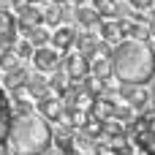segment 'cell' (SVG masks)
Listing matches in <instances>:
<instances>
[{"label":"cell","mask_w":155,"mask_h":155,"mask_svg":"<svg viewBox=\"0 0 155 155\" xmlns=\"http://www.w3.org/2000/svg\"><path fill=\"white\" fill-rule=\"evenodd\" d=\"M25 38L33 44V49H41V46H46L49 44V33H46V27L44 25H38V27H30V30H25Z\"/></svg>","instance_id":"obj_17"},{"label":"cell","mask_w":155,"mask_h":155,"mask_svg":"<svg viewBox=\"0 0 155 155\" xmlns=\"http://www.w3.org/2000/svg\"><path fill=\"white\" fill-rule=\"evenodd\" d=\"M147 104H150V95H147L144 90H139V87H136V93H134V98L128 101V106H131V109L144 112V109H147Z\"/></svg>","instance_id":"obj_24"},{"label":"cell","mask_w":155,"mask_h":155,"mask_svg":"<svg viewBox=\"0 0 155 155\" xmlns=\"http://www.w3.org/2000/svg\"><path fill=\"white\" fill-rule=\"evenodd\" d=\"M153 5H155V0H153Z\"/></svg>","instance_id":"obj_39"},{"label":"cell","mask_w":155,"mask_h":155,"mask_svg":"<svg viewBox=\"0 0 155 155\" xmlns=\"http://www.w3.org/2000/svg\"><path fill=\"white\" fill-rule=\"evenodd\" d=\"M60 74H65L68 79H84L90 74V60L79 52H65L60 54V65H57Z\"/></svg>","instance_id":"obj_3"},{"label":"cell","mask_w":155,"mask_h":155,"mask_svg":"<svg viewBox=\"0 0 155 155\" xmlns=\"http://www.w3.org/2000/svg\"><path fill=\"white\" fill-rule=\"evenodd\" d=\"M98 30H101V38H104L106 44H114V41L123 35V30H120V22H112V19H101Z\"/></svg>","instance_id":"obj_16"},{"label":"cell","mask_w":155,"mask_h":155,"mask_svg":"<svg viewBox=\"0 0 155 155\" xmlns=\"http://www.w3.org/2000/svg\"><path fill=\"white\" fill-rule=\"evenodd\" d=\"M131 117H134L131 106H114V112H112V120H131Z\"/></svg>","instance_id":"obj_26"},{"label":"cell","mask_w":155,"mask_h":155,"mask_svg":"<svg viewBox=\"0 0 155 155\" xmlns=\"http://www.w3.org/2000/svg\"><path fill=\"white\" fill-rule=\"evenodd\" d=\"M104 155H112V153H104Z\"/></svg>","instance_id":"obj_38"},{"label":"cell","mask_w":155,"mask_h":155,"mask_svg":"<svg viewBox=\"0 0 155 155\" xmlns=\"http://www.w3.org/2000/svg\"><path fill=\"white\" fill-rule=\"evenodd\" d=\"M90 76L106 82V79L112 76V60H109V57H98L95 63H90Z\"/></svg>","instance_id":"obj_18"},{"label":"cell","mask_w":155,"mask_h":155,"mask_svg":"<svg viewBox=\"0 0 155 155\" xmlns=\"http://www.w3.org/2000/svg\"><path fill=\"white\" fill-rule=\"evenodd\" d=\"M38 25H44V14H41V8H38V5H30V3H25V5L16 11V27L25 33V30L38 27Z\"/></svg>","instance_id":"obj_6"},{"label":"cell","mask_w":155,"mask_h":155,"mask_svg":"<svg viewBox=\"0 0 155 155\" xmlns=\"http://www.w3.org/2000/svg\"><path fill=\"white\" fill-rule=\"evenodd\" d=\"M0 155H11V150H8L5 144H0Z\"/></svg>","instance_id":"obj_33"},{"label":"cell","mask_w":155,"mask_h":155,"mask_svg":"<svg viewBox=\"0 0 155 155\" xmlns=\"http://www.w3.org/2000/svg\"><path fill=\"white\" fill-rule=\"evenodd\" d=\"M16 41V16L8 8H0V44L14 46Z\"/></svg>","instance_id":"obj_8"},{"label":"cell","mask_w":155,"mask_h":155,"mask_svg":"<svg viewBox=\"0 0 155 155\" xmlns=\"http://www.w3.org/2000/svg\"><path fill=\"white\" fill-rule=\"evenodd\" d=\"M134 16V8L128 0H117L114 3V19H131Z\"/></svg>","instance_id":"obj_25"},{"label":"cell","mask_w":155,"mask_h":155,"mask_svg":"<svg viewBox=\"0 0 155 155\" xmlns=\"http://www.w3.org/2000/svg\"><path fill=\"white\" fill-rule=\"evenodd\" d=\"M41 155H65V153H63V150H60L57 144H49V147H46V150H44Z\"/></svg>","instance_id":"obj_30"},{"label":"cell","mask_w":155,"mask_h":155,"mask_svg":"<svg viewBox=\"0 0 155 155\" xmlns=\"http://www.w3.org/2000/svg\"><path fill=\"white\" fill-rule=\"evenodd\" d=\"M131 134H134V136H136V134H155V106L153 109H144V112L134 120Z\"/></svg>","instance_id":"obj_13"},{"label":"cell","mask_w":155,"mask_h":155,"mask_svg":"<svg viewBox=\"0 0 155 155\" xmlns=\"http://www.w3.org/2000/svg\"><path fill=\"white\" fill-rule=\"evenodd\" d=\"M147 27H150V38H153V35H155V14L150 16V22H147Z\"/></svg>","instance_id":"obj_31"},{"label":"cell","mask_w":155,"mask_h":155,"mask_svg":"<svg viewBox=\"0 0 155 155\" xmlns=\"http://www.w3.org/2000/svg\"><path fill=\"white\" fill-rule=\"evenodd\" d=\"M95 52H98L101 57H112V44H106V41H98Z\"/></svg>","instance_id":"obj_28"},{"label":"cell","mask_w":155,"mask_h":155,"mask_svg":"<svg viewBox=\"0 0 155 155\" xmlns=\"http://www.w3.org/2000/svg\"><path fill=\"white\" fill-rule=\"evenodd\" d=\"M68 82H71V79H68L65 74H60V71H54V76L49 79V93L60 98V95H63V93L68 90Z\"/></svg>","instance_id":"obj_19"},{"label":"cell","mask_w":155,"mask_h":155,"mask_svg":"<svg viewBox=\"0 0 155 155\" xmlns=\"http://www.w3.org/2000/svg\"><path fill=\"white\" fill-rule=\"evenodd\" d=\"M74 22H79L84 30H93V27L101 25V16H98V11L93 5H76L74 8Z\"/></svg>","instance_id":"obj_11"},{"label":"cell","mask_w":155,"mask_h":155,"mask_svg":"<svg viewBox=\"0 0 155 155\" xmlns=\"http://www.w3.org/2000/svg\"><path fill=\"white\" fill-rule=\"evenodd\" d=\"M38 112H41V117L46 120V123H57V120H63V114H65V104H63V98H57V95H46V98H41L38 101Z\"/></svg>","instance_id":"obj_5"},{"label":"cell","mask_w":155,"mask_h":155,"mask_svg":"<svg viewBox=\"0 0 155 155\" xmlns=\"http://www.w3.org/2000/svg\"><path fill=\"white\" fill-rule=\"evenodd\" d=\"M16 68H22V60L14 54V49H5V52L0 54V71L8 74V71H16Z\"/></svg>","instance_id":"obj_20"},{"label":"cell","mask_w":155,"mask_h":155,"mask_svg":"<svg viewBox=\"0 0 155 155\" xmlns=\"http://www.w3.org/2000/svg\"><path fill=\"white\" fill-rule=\"evenodd\" d=\"M131 3V8H136V11H147V8H153V0H128Z\"/></svg>","instance_id":"obj_29"},{"label":"cell","mask_w":155,"mask_h":155,"mask_svg":"<svg viewBox=\"0 0 155 155\" xmlns=\"http://www.w3.org/2000/svg\"><path fill=\"white\" fill-rule=\"evenodd\" d=\"M44 14V25H49V27H60L63 25V19H60V5H46V11H41Z\"/></svg>","instance_id":"obj_22"},{"label":"cell","mask_w":155,"mask_h":155,"mask_svg":"<svg viewBox=\"0 0 155 155\" xmlns=\"http://www.w3.org/2000/svg\"><path fill=\"white\" fill-rule=\"evenodd\" d=\"M8 144L14 155H41L52 144V128L41 114L14 117L8 131Z\"/></svg>","instance_id":"obj_2"},{"label":"cell","mask_w":155,"mask_h":155,"mask_svg":"<svg viewBox=\"0 0 155 155\" xmlns=\"http://www.w3.org/2000/svg\"><path fill=\"white\" fill-rule=\"evenodd\" d=\"M33 63H35L38 74H46V71L54 74L57 65H60V52H57L54 46H41V49L33 52Z\"/></svg>","instance_id":"obj_4"},{"label":"cell","mask_w":155,"mask_h":155,"mask_svg":"<svg viewBox=\"0 0 155 155\" xmlns=\"http://www.w3.org/2000/svg\"><path fill=\"white\" fill-rule=\"evenodd\" d=\"M65 3H71L74 8H76V5H84V0H65Z\"/></svg>","instance_id":"obj_32"},{"label":"cell","mask_w":155,"mask_h":155,"mask_svg":"<svg viewBox=\"0 0 155 155\" xmlns=\"http://www.w3.org/2000/svg\"><path fill=\"white\" fill-rule=\"evenodd\" d=\"M150 101H153V106H155V84H153V93H150Z\"/></svg>","instance_id":"obj_34"},{"label":"cell","mask_w":155,"mask_h":155,"mask_svg":"<svg viewBox=\"0 0 155 155\" xmlns=\"http://www.w3.org/2000/svg\"><path fill=\"white\" fill-rule=\"evenodd\" d=\"M49 3H52V5H60V3H65V0H49Z\"/></svg>","instance_id":"obj_36"},{"label":"cell","mask_w":155,"mask_h":155,"mask_svg":"<svg viewBox=\"0 0 155 155\" xmlns=\"http://www.w3.org/2000/svg\"><path fill=\"white\" fill-rule=\"evenodd\" d=\"M136 93V84H128V82H120V98L123 101H131Z\"/></svg>","instance_id":"obj_27"},{"label":"cell","mask_w":155,"mask_h":155,"mask_svg":"<svg viewBox=\"0 0 155 155\" xmlns=\"http://www.w3.org/2000/svg\"><path fill=\"white\" fill-rule=\"evenodd\" d=\"M11 123H14L11 101H8V95L3 93V87H0V144H5V142H8V131H11Z\"/></svg>","instance_id":"obj_9"},{"label":"cell","mask_w":155,"mask_h":155,"mask_svg":"<svg viewBox=\"0 0 155 155\" xmlns=\"http://www.w3.org/2000/svg\"><path fill=\"white\" fill-rule=\"evenodd\" d=\"M11 49H14V54H16L19 60H27V57H33V52H35V49H33V44H30L27 38L14 41V46H11Z\"/></svg>","instance_id":"obj_23"},{"label":"cell","mask_w":155,"mask_h":155,"mask_svg":"<svg viewBox=\"0 0 155 155\" xmlns=\"http://www.w3.org/2000/svg\"><path fill=\"white\" fill-rule=\"evenodd\" d=\"M33 98H46L49 95V79L44 76V74H30V79H27V87H25Z\"/></svg>","instance_id":"obj_14"},{"label":"cell","mask_w":155,"mask_h":155,"mask_svg":"<svg viewBox=\"0 0 155 155\" xmlns=\"http://www.w3.org/2000/svg\"><path fill=\"white\" fill-rule=\"evenodd\" d=\"M112 71L120 82L128 84H147L155 79V52L147 41H123L112 49Z\"/></svg>","instance_id":"obj_1"},{"label":"cell","mask_w":155,"mask_h":155,"mask_svg":"<svg viewBox=\"0 0 155 155\" xmlns=\"http://www.w3.org/2000/svg\"><path fill=\"white\" fill-rule=\"evenodd\" d=\"M27 79H30V74H27V68L22 65V68H16V71L3 74V87L11 90V93H19V90L27 87Z\"/></svg>","instance_id":"obj_12"},{"label":"cell","mask_w":155,"mask_h":155,"mask_svg":"<svg viewBox=\"0 0 155 155\" xmlns=\"http://www.w3.org/2000/svg\"><path fill=\"white\" fill-rule=\"evenodd\" d=\"M114 3H117V0H114Z\"/></svg>","instance_id":"obj_40"},{"label":"cell","mask_w":155,"mask_h":155,"mask_svg":"<svg viewBox=\"0 0 155 155\" xmlns=\"http://www.w3.org/2000/svg\"><path fill=\"white\" fill-rule=\"evenodd\" d=\"M25 3H30V5H38V3H44V0H25Z\"/></svg>","instance_id":"obj_35"},{"label":"cell","mask_w":155,"mask_h":155,"mask_svg":"<svg viewBox=\"0 0 155 155\" xmlns=\"http://www.w3.org/2000/svg\"><path fill=\"white\" fill-rule=\"evenodd\" d=\"M74 46H76V52H79V54H84V57L90 60V57L95 54L98 38H95V35H93L90 30H87V33H76V44H74Z\"/></svg>","instance_id":"obj_15"},{"label":"cell","mask_w":155,"mask_h":155,"mask_svg":"<svg viewBox=\"0 0 155 155\" xmlns=\"http://www.w3.org/2000/svg\"><path fill=\"white\" fill-rule=\"evenodd\" d=\"M114 106H117L114 101H109L106 95H101V98H93V101H90V112H87V114H90L93 120L104 123V120H109V117H112Z\"/></svg>","instance_id":"obj_10"},{"label":"cell","mask_w":155,"mask_h":155,"mask_svg":"<svg viewBox=\"0 0 155 155\" xmlns=\"http://www.w3.org/2000/svg\"><path fill=\"white\" fill-rule=\"evenodd\" d=\"M90 5L98 11V16H101V19L114 16V0H90Z\"/></svg>","instance_id":"obj_21"},{"label":"cell","mask_w":155,"mask_h":155,"mask_svg":"<svg viewBox=\"0 0 155 155\" xmlns=\"http://www.w3.org/2000/svg\"><path fill=\"white\" fill-rule=\"evenodd\" d=\"M5 49H11V46H5V44H0V54H3V52H5Z\"/></svg>","instance_id":"obj_37"},{"label":"cell","mask_w":155,"mask_h":155,"mask_svg":"<svg viewBox=\"0 0 155 155\" xmlns=\"http://www.w3.org/2000/svg\"><path fill=\"white\" fill-rule=\"evenodd\" d=\"M52 46L60 52V54H65V52H71L74 49V44H76V30L71 27V25H60L54 33H52Z\"/></svg>","instance_id":"obj_7"}]
</instances>
